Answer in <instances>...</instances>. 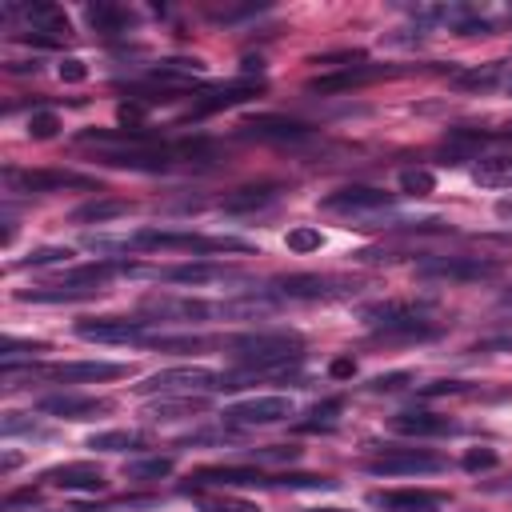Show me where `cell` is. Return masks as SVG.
Wrapping results in <instances>:
<instances>
[{"label": "cell", "instance_id": "5b68a950", "mask_svg": "<svg viewBox=\"0 0 512 512\" xmlns=\"http://www.w3.org/2000/svg\"><path fill=\"white\" fill-rule=\"evenodd\" d=\"M416 276L420 280H460V284H472V280L500 276V264L488 260V256H424V260H416Z\"/></svg>", "mask_w": 512, "mask_h": 512}, {"label": "cell", "instance_id": "2e32d148", "mask_svg": "<svg viewBox=\"0 0 512 512\" xmlns=\"http://www.w3.org/2000/svg\"><path fill=\"white\" fill-rule=\"evenodd\" d=\"M428 312H432V304H424V300H376V304H368L360 316H364V324L376 332V328L400 324V320H428Z\"/></svg>", "mask_w": 512, "mask_h": 512}, {"label": "cell", "instance_id": "e0dca14e", "mask_svg": "<svg viewBox=\"0 0 512 512\" xmlns=\"http://www.w3.org/2000/svg\"><path fill=\"white\" fill-rule=\"evenodd\" d=\"M256 92H260V80H236V84H220V88L204 92V96L192 104L188 120H192V116H208V112H220V108H232V104H244V100H252Z\"/></svg>", "mask_w": 512, "mask_h": 512}, {"label": "cell", "instance_id": "d6986e66", "mask_svg": "<svg viewBox=\"0 0 512 512\" xmlns=\"http://www.w3.org/2000/svg\"><path fill=\"white\" fill-rule=\"evenodd\" d=\"M160 280L168 284H212V280H240L236 268L224 264H176V268H156Z\"/></svg>", "mask_w": 512, "mask_h": 512}, {"label": "cell", "instance_id": "836d02e7", "mask_svg": "<svg viewBox=\"0 0 512 512\" xmlns=\"http://www.w3.org/2000/svg\"><path fill=\"white\" fill-rule=\"evenodd\" d=\"M68 260H72V248H56V244H48V248L28 252V256L16 260L12 268H44V264H68Z\"/></svg>", "mask_w": 512, "mask_h": 512}, {"label": "cell", "instance_id": "f35d334b", "mask_svg": "<svg viewBox=\"0 0 512 512\" xmlns=\"http://www.w3.org/2000/svg\"><path fill=\"white\" fill-rule=\"evenodd\" d=\"M460 464H464L468 472H484V468H496V452H492V448H468Z\"/></svg>", "mask_w": 512, "mask_h": 512}, {"label": "cell", "instance_id": "e575fe53", "mask_svg": "<svg viewBox=\"0 0 512 512\" xmlns=\"http://www.w3.org/2000/svg\"><path fill=\"white\" fill-rule=\"evenodd\" d=\"M500 64H484V68H472V72H456V88H492L500 80Z\"/></svg>", "mask_w": 512, "mask_h": 512}, {"label": "cell", "instance_id": "7bdbcfd3", "mask_svg": "<svg viewBox=\"0 0 512 512\" xmlns=\"http://www.w3.org/2000/svg\"><path fill=\"white\" fill-rule=\"evenodd\" d=\"M352 372H356V360H348V356H340V360L328 364V376H332V380H348Z\"/></svg>", "mask_w": 512, "mask_h": 512}, {"label": "cell", "instance_id": "d4e9b609", "mask_svg": "<svg viewBox=\"0 0 512 512\" xmlns=\"http://www.w3.org/2000/svg\"><path fill=\"white\" fill-rule=\"evenodd\" d=\"M132 204L128 200H116V196H104V200H88L72 212V224H104V220H116L124 216Z\"/></svg>", "mask_w": 512, "mask_h": 512}, {"label": "cell", "instance_id": "9c48e42d", "mask_svg": "<svg viewBox=\"0 0 512 512\" xmlns=\"http://www.w3.org/2000/svg\"><path fill=\"white\" fill-rule=\"evenodd\" d=\"M32 376L60 380V384H92V380H120V376H128V364H108V360H68V364H52V368H32L28 364V380Z\"/></svg>", "mask_w": 512, "mask_h": 512}, {"label": "cell", "instance_id": "8992f818", "mask_svg": "<svg viewBox=\"0 0 512 512\" xmlns=\"http://www.w3.org/2000/svg\"><path fill=\"white\" fill-rule=\"evenodd\" d=\"M448 460L428 452V448H384L380 456L368 460L372 476H420V472H444Z\"/></svg>", "mask_w": 512, "mask_h": 512}, {"label": "cell", "instance_id": "b9f144b4", "mask_svg": "<svg viewBox=\"0 0 512 512\" xmlns=\"http://www.w3.org/2000/svg\"><path fill=\"white\" fill-rule=\"evenodd\" d=\"M448 392H464V384H456V380H436V384H424V388H420V396H448Z\"/></svg>", "mask_w": 512, "mask_h": 512}, {"label": "cell", "instance_id": "ab89813d", "mask_svg": "<svg viewBox=\"0 0 512 512\" xmlns=\"http://www.w3.org/2000/svg\"><path fill=\"white\" fill-rule=\"evenodd\" d=\"M60 80H72V84H80L84 76H88V68H84V60H76V56H68V60H60Z\"/></svg>", "mask_w": 512, "mask_h": 512}, {"label": "cell", "instance_id": "8fae6325", "mask_svg": "<svg viewBox=\"0 0 512 512\" xmlns=\"http://www.w3.org/2000/svg\"><path fill=\"white\" fill-rule=\"evenodd\" d=\"M388 204H392V196L372 188V184H344V188H336V192H328L320 200L324 212H348V216H372V212H380Z\"/></svg>", "mask_w": 512, "mask_h": 512}, {"label": "cell", "instance_id": "4dcf8cb0", "mask_svg": "<svg viewBox=\"0 0 512 512\" xmlns=\"http://www.w3.org/2000/svg\"><path fill=\"white\" fill-rule=\"evenodd\" d=\"M340 408H344V400H340V396H332V400H324V404H316V408L308 412V420H300L296 428H300V432H328V428L336 424V416H340Z\"/></svg>", "mask_w": 512, "mask_h": 512}, {"label": "cell", "instance_id": "9a60e30c", "mask_svg": "<svg viewBox=\"0 0 512 512\" xmlns=\"http://www.w3.org/2000/svg\"><path fill=\"white\" fill-rule=\"evenodd\" d=\"M368 504L380 512H436L444 504V496L428 492V488H400V492H372Z\"/></svg>", "mask_w": 512, "mask_h": 512}, {"label": "cell", "instance_id": "1f68e13d", "mask_svg": "<svg viewBox=\"0 0 512 512\" xmlns=\"http://www.w3.org/2000/svg\"><path fill=\"white\" fill-rule=\"evenodd\" d=\"M172 472V456H148V460H132L124 464L128 480H164Z\"/></svg>", "mask_w": 512, "mask_h": 512}, {"label": "cell", "instance_id": "4fadbf2b", "mask_svg": "<svg viewBox=\"0 0 512 512\" xmlns=\"http://www.w3.org/2000/svg\"><path fill=\"white\" fill-rule=\"evenodd\" d=\"M44 480L52 488H68V492H104V472L88 460H72V464H56L44 472Z\"/></svg>", "mask_w": 512, "mask_h": 512}, {"label": "cell", "instance_id": "3957f363", "mask_svg": "<svg viewBox=\"0 0 512 512\" xmlns=\"http://www.w3.org/2000/svg\"><path fill=\"white\" fill-rule=\"evenodd\" d=\"M360 284L344 280V276H316V272H292L272 280V288H264L276 300H344L352 296Z\"/></svg>", "mask_w": 512, "mask_h": 512}, {"label": "cell", "instance_id": "603a6c76", "mask_svg": "<svg viewBox=\"0 0 512 512\" xmlns=\"http://www.w3.org/2000/svg\"><path fill=\"white\" fill-rule=\"evenodd\" d=\"M96 288H72V284H40V288H20L16 300L32 304H60V300H92Z\"/></svg>", "mask_w": 512, "mask_h": 512}, {"label": "cell", "instance_id": "484cf974", "mask_svg": "<svg viewBox=\"0 0 512 512\" xmlns=\"http://www.w3.org/2000/svg\"><path fill=\"white\" fill-rule=\"evenodd\" d=\"M204 412V396H164L160 404L144 408L148 420H180V416H196Z\"/></svg>", "mask_w": 512, "mask_h": 512}, {"label": "cell", "instance_id": "ffe728a7", "mask_svg": "<svg viewBox=\"0 0 512 512\" xmlns=\"http://www.w3.org/2000/svg\"><path fill=\"white\" fill-rule=\"evenodd\" d=\"M280 196V188L276 184H244V188H236V192H228L224 200H220V208L224 212H260V208H268L272 200Z\"/></svg>", "mask_w": 512, "mask_h": 512}, {"label": "cell", "instance_id": "f6af8a7d", "mask_svg": "<svg viewBox=\"0 0 512 512\" xmlns=\"http://www.w3.org/2000/svg\"><path fill=\"white\" fill-rule=\"evenodd\" d=\"M308 512H344V508H308Z\"/></svg>", "mask_w": 512, "mask_h": 512}, {"label": "cell", "instance_id": "83f0119b", "mask_svg": "<svg viewBox=\"0 0 512 512\" xmlns=\"http://www.w3.org/2000/svg\"><path fill=\"white\" fill-rule=\"evenodd\" d=\"M140 444H144V432H136V428H112V432L88 436V448H96V452H128Z\"/></svg>", "mask_w": 512, "mask_h": 512}, {"label": "cell", "instance_id": "6da1fadb", "mask_svg": "<svg viewBox=\"0 0 512 512\" xmlns=\"http://www.w3.org/2000/svg\"><path fill=\"white\" fill-rule=\"evenodd\" d=\"M92 248L104 252H192V256H212V252H252L248 240L236 236H200V232H160V228H140L124 240H92Z\"/></svg>", "mask_w": 512, "mask_h": 512}, {"label": "cell", "instance_id": "ba28073f", "mask_svg": "<svg viewBox=\"0 0 512 512\" xmlns=\"http://www.w3.org/2000/svg\"><path fill=\"white\" fill-rule=\"evenodd\" d=\"M288 416H292L288 396H252V400H240V404L224 408L228 428H264V424H280Z\"/></svg>", "mask_w": 512, "mask_h": 512}, {"label": "cell", "instance_id": "7402d4cb", "mask_svg": "<svg viewBox=\"0 0 512 512\" xmlns=\"http://www.w3.org/2000/svg\"><path fill=\"white\" fill-rule=\"evenodd\" d=\"M84 16H88V24H92L96 32H104V36H116V32H124V28L132 24L128 8H120V4H108V0H96V4H88V8H84Z\"/></svg>", "mask_w": 512, "mask_h": 512}, {"label": "cell", "instance_id": "60d3db41", "mask_svg": "<svg viewBox=\"0 0 512 512\" xmlns=\"http://www.w3.org/2000/svg\"><path fill=\"white\" fill-rule=\"evenodd\" d=\"M36 488H20V492H12V496H4V512H16V508H24V504H36Z\"/></svg>", "mask_w": 512, "mask_h": 512}, {"label": "cell", "instance_id": "7c38bea8", "mask_svg": "<svg viewBox=\"0 0 512 512\" xmlns=\"http://www.w3.org/2000/svg\"><path fill=\"white\" fill-rule=\"evenodd\" d=\"M244 136H256V140H276V144H296V140H308L312 128L304 120H292V116H252L240 124Z\"/></svg>", "mask_w": 512, "mask_h": 512}, {"label": "cell", "instance_id": "4316f807", "mask_svg": "<svg viewBox=\"0 0 512 512\" xmlns=\"http://www.w3.org/2000/svg\"><path fill=\"white\" fill-rule=\"evenodd\" d=\"M204 60H184V56H172V60H160L156 68H152V80H160V84H184V80H192V76H204Z\"/></svg>", "mask_w": 512, "mask_h": 512}, {"label": "cell", "instance_id": "d6a6232c", "mask_svg": "<svg viewBox=\"0 0 512 512\" xmlns=\"http://www.w3.org/2000/svg\"><path fill=\"white\" fill-rule=\"evenodd\" d=\"M400 192L404 196H428V192H436V172L432 168H404L400 172Z\"/></svg>", "mask_w": 512, "mask_h": 512}, {"label": "cell", "instance_id": "5bb4252c", "mask_svg": "<svg viewBox=\"0 0 512 512\" xmlns=\"http://www.w3.org/2000/svg\"><path fill=\"white\" fill-rule=\"evenodd\" d=\"M36 408H40L44 416H60V420H96V416H104L112 404H108V400H96V396L64 392V396H44Z\"/></svg>", "mask_w": 512, "mask_h": 512}, {"label": "cell", "instance_id": "ac0fdd59", "mask_svg": "<svg viewBox=\"0 0 512 512\" xmlns=\"http://www.w3.org/2000/svg\"><path fill=\"white\" fill-rule=\"evenodd\" d=\"M388 428L400 436H452L460 424L448 416H436V412H396L388 420Z\"/></svg>", "mask_w": 512, "mask_h": 512}, {"label": "cell", "instance_id": "f546056e", "mask_svg": "<svg viewBox=\"0 0 512 512\" xmlns=\"http://www.w3.org/2000/svg\"><path fill=\"white\" fill-rule=\"evenodd\" d=\"M40 352H48V344L4 336V344H0V368H16V360H28L32 364V356H40Z\"/></svg>", "mask_w": 512, "mask_h": 512}, {"label": "cell", "instance_id": "74e56055", "mask_svg": "<svg viewBox=\"0 0 512 512\" xmlns=\"http://www.w3.org/2000/svg\"><path fill=\"white\" fill-rule=\"evenodd\" d=\"M284 244H288L292 252H300V256H304V252H316V248L324 244V236H320L316 228H292V232L284 236Z\"/></svg>", "mask_w": 512, "mask_h": 512}, {"label": "cell", "instance_id": "44dd1931", "mask_svg": "<svg viewBox=\"0 0 512 512\" xmlns=\"http://www.w3.org/2000/svg\"><path fill=\"white\" fill-rule=\"evenodd\" d=\"M20 12H24V20H28V28H32L36 36H52V40L68 36V16H64V8H56V4H24Z\"/></svg>", "mask_w": 512, "mask_h": 512}, {"label": "cell", "instance_id": "cb8c5ba5", "mask_svg": "<svg viewBox=\"0 0 512 512\" xmlns=\"http://www.w3.org/2000/svg\"><path fill=\"white\" fill-rule=\"evenodd\" d=\"M472 184L480 188H512V156H480L472 168Z\"/></svg>", "mask_w": 512, "mask_h": 512}, {"label": "cell", "instance_id": "30bf717a", "mask_svg": "<svg viewBox=\"0 0 512 512\" xmlns=\"http://www.w3.org/2000/svg\"><path fill=\"white\" fill-rule=\"evenodd\" d=\"M148 324L152 320L140 316H96V320H76V336L96 344H128V340H144Z\"/></svg>", "mask_w": 512, "mask_h": 512}, {"label": "cell", "instance_id": "d590c367", "mask_svg": "<svg viewBox=\"0 0 512 512\" xmlns=\"http://www.w3.org/2000/svg\"><path fill=\"white\" fill-rule=\"evenodd\" d=\"M56 132H60V116H56V112L40 108V112L28 116V136H32V140H52Z\"/></svg>", "mask_w": 512, "mask_h": 512}, {"label": "cell", "instance_id": "ee69618b", "mask_svg": "<svg viewBox=\"0 0 512 512\" xmlns=\"http://www.w3.org/2000/svg\"><path fill=\"white\" fill-rule=\"evenodd\" d=\"M496 216H500V220H512V200H500V204H496Z\"/></svg>", "mask_w": 512, "mask_h": 512}, {"label": "cell", "instance_id": "7a4b0ae2", "mask_svg": "<svg viewBox=\"0 0 512 512\" xmlns=\"http://www.w3.org/2000/svg\"><path fill=\"white\" fill-rule=\"evenodd\" d=\"M224 352L240 364H300L304 340L296 332H240L224 340Z\"/></svg>", "mask_w": 512, "mask_h": 512}, {"label": "cell", "instance_id": "277c9868", "mask_svg": "<svg viewBox=\"0 0 512 512\" xmlns=\"http://www.w3.org/2000/svg\"><path fill=\"white\" fill-rule=\"evenodd\" d=\"M220 388V372L200 368V364H180V368H160L152 372L144 384H136V396H192V392H216Z\"/></svg>", "mask_w": 512, "mask_h": 512}, {"label": "cell", "instance_id": "bcb514c9", "mask_svg": "<svg viewBox=\"0 0 512 512\" xmlns=\"http://www.w3.org/2000/svg\"><path fill=\"white\" fill-rule=\"evenodd\" d=\"M508 92H512V80H508Z\"/></svg>", "mask_w": 512, "mask_h": 512}, {"label": "cell", "instance_id": "8d00e7d4", "mask_svg": "<svg viewBox=\"0 0 512 512\" xmlns=\"http://www.w3.org/2000/svg\"><path fill=\"white\" fill-rule=\"evenodd\" d=\"M0 432H4V436H20V432H28V436H44V428H40L32 416H24V412H4Z\"/></svg>", "mask_w": 512, "mask_h": 512}, {"label": "cell", "instance_id": "f1b7e54d", "mask_svg": "<svg viewBox=\"0 0 512 512\" xmlns=\"http://www.w3.org/2000/svg\"><path fill=\"white\" fill-rule=\"evenodd\" d=\"M372 76H376V68H348V72L316 76L308 88H312V92H344V88H352V84H364V80H372Z\"/></svg>", "mask_w": 512, "mask_h": 512}, {"label": "cell", "instance_id": "52a82bcc", "mask_svg": "<svg viewBox=\"0 0 512 512\" xmlns=\"http://www.w3.org/2000/svg\"><path fill=\"white\" fill-rule=\"evenodd\" d=\"M4 184L8 192H60V188H96L92 176L80 172H64V168H4Z\"/></svg>", "mask_w": 512, "mask_h": 512}]
</instances>
